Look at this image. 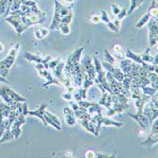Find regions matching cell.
<instances>
[{
	"instance_id": "obj_26",
	"label": "cell",
	"mask_w": 158,
	"mask_h": 158,
	"mask_svg": "<svg viewBox=\"0 0 158 158\" xmlns=\"http://www.w3.org/2000/svg\"><path fill=\"white\" fill-rule=\"evenodd\" d=\"M100 20H102V21L105 22L106 24L110 21V20H109V17H108V14L106 13V11H102V18H100Z\"/></svg>"
},
{
	"instance_id": "obj_7",
	"label": "cell",
	"mask_w": 158,
	"mask_h": 158,
	"mask_svg": "<svg viewBox=\"0 0 158 158\" xmlns=\"http://www.w3.org/2000/svg\"><path fill=\"white\" fill-rule=\"evenodd\" d=\"M44 118L46 119V122L48 125H51L52 127H54L56 130H62V124H61V121L60 119L57 118L55 114H53L52 113L48 112V111H46L44 112Z\"/></svg>"
},
{
	"instance_id": "obj_25",
	"label": "cell",
	"mask_w": 158,
	"mask_h": 158,
	"mask_svg": "<svg viewBox=\"0 0 158 158\" xmlns=\"http://www.w3.org/2000/svg\"><path fill=\"white\" fill-rule=\"evenodd\" d=\"M149 13L151 14V16H152L154 18H157V7L155 5H152Z\"/></svg>"
},
{
	"instance_id": "obj_24",
	"label": "cell",
	"mask_w": 158,
	"mask_h": 158,
	"mask_svg": "<svg viewBox=\"0 0 158 158\" xmlns=\"http://www.w3.org/2000/svg\"><path fill=\"white\" fill-rule=\"evenodd\" d=\"M62 98H63L64 99H65V100H68V102H70V100L73 98V96H72V93H71V92L66 91L65 93H64V94L62 95Z\"/></svg>"
},
{
	"instance_id": "obj_30",
	"label": "cell",
	"mask_w": 158,
	"mask_h": 158,
	"mask_svg": "<svg viewBox=\"0 0 158 158\" xmlns=\"http://www.w3.org/2000/svg\"><path fill=\"white\" fill-rule=\"evenodd\" d=\"M99 20H100L99 16H93L92 17V22L93 23H98V22H99Z\"/></svg>"
},
{
	"instance_id": "obj_13",
	"label": "cell",
	"mask_w": 158,
	"mask_h": 158,
	"mask_svg": "<svg viewBox=\"0 0 158 158\" xmlns=\"http://www.w3.org/2000/svg\"><path fill=\"white\" fill-rule=\"evenodd\" d=\"M87 90L86 88H80L79 90H77L74 95H73V98L76 99V100H83L86 98V97H87Z\"/></svg>"
},
{
	"instance_id": "obj_12",
	"label": "cell",
	"mask_w": 158,
	"mask_h": 158,
	"mask_svg": "<svg viewBox=\"0 0 158 158\" xmlns=\"http://www.w3.org/2000/svg\"><path fill=\"white\" fill-rule=\"evenodd\" d=\"M49 32V30L45 27H37L36 30L34 31V36L38 39V40H42L44 39L45 37L48 36Z\"/></svg>"
},
{
	"instance_id": "obj_6",
	"label": "cell",
	"mask_w": 158,
	"mask_h": 158,
	"mask_svg": "<svg viewBox=\"0 0 158 158\" xmlns=\"http://www.w3.org/2000/svg\"><path fill=\"white\" fill-rule=\"evenodd\" d=\"M149 47L152 48L157 44V18L149 20Z\"/></svg>"
},
{
	"instance_id": "obj_23",
	"label": "cell",
	"mask_w": 158,
	"mask_h": 158,
	"mask_svg": "<svg viewBox=\"0 0 158 158\" xmlns=\"http://www.w3.org/2000/svg\"><path fill=\"white\" fill-rule=\"evenodd\" d=\"M60 61H61V58H60V57H58V58H56V59L51 58L50 61L48 62V67H49V69L55 68L57 65H58V64L60 63Z\"/></svg>"
},
{
	"instance_id": "obj_29",
	"label": "cell",
	"mask_w": 158,
	"mask_h": 158,
	"mask_svg": "<svg viewBox=\"0 0 158 158\" xmlns=\"http://www.w3.org/2000/svg\"><path fill=\"white\" fill-rule=\"evenodd\" d=\"M85 157H96V152L94 151H87L85 153Z\"/></svg>"
},
{
	"instance_id": "obj_17",
	"label": "cell",
	"mask_w": 158,
	"mask_h": 158,
	"mask_svg": "<svg viewBox=\"0 0 158 158\" xmlns=\"http://www.w3.org/2000/svg\"><path fill=\"white\" fill-rule=\"evenodd\" d=\"M150 18H151V14L148 12L147 14H145L144 16H143L137 23H136V25H135V27H137V28H141L143 26H145L148 22H149V20H150Z\"/></svg>"
},
{
	"instance_id": "obj_11",
	"label": "cell",
	"mask_w": 158,
	"mask_h": 158,
	"mask_svg": "<svg viewBox=\"0 0 158 158\" xmlns=\"http://www.w3.org/2000/svg\"><path fill=\"white\" fill-rule=\"evenodd\" d=\"M64 121L68 126H73L76 123V117L75 114L72 109H70L68 107L64 108Z\"/></svg>"
},
{
	"instance_id": "obj_5",
	"label": "cell",
	"mask_w": 158,
	"mask_h": 158,
	"mask_svg": "<svg viewBox=\"0 0 158 158\" xmlns=\"http://www.w3.org/2000/svg\"><path fill=\"white\" fill-rule=\"evenodd\" d=\"M152 131L149 135V136L147 137V139L145 141L141 142L142 146H146L147 148H152L155 145H157L158 142V120L157 118L153 120L152 122Z\"/></svg>"
},
{
	"instance_id": "obj_18",
	"label": "cell",
	"mask_w": 158,
	"mask_h": 158,
	"mask_svg": "<svg viewBox=\"0 0 158 158\" xmlns=\"http://www.w3.org/2000/svg\"><path fill=\"white\" fill-rule=\"evenodd\" d=\"M143 1H144V0H131V6H130V10H129L128 13L129 14L132 13L136 8H138L143 3Z\"/></svg>"
},
{
	"instance_id": "obj_20",
	"label": "cell",
	"mask_w": 158,
	"mask_h": 158,
	"mask_svg": "<svg viewBox=\"0 0 158 158\" xmlns=\"http://www.w3.org/2000/svg\"><path fill=\"white\" fill-rule=\"evenodd\" d=\"M13 138H14V137H13V135H12L10 130H6V131L4 132V134L2 135L1 139H0V144H1V143H3V142H5V141L11 140V139H13Z\"/></svg>"
},
{
	"instance_id": "obj_32",
	"label": "cell",
	"mask_w": 158,
	"mask_h": 158,
	"mask_svg": "<svg viewBox=\"0 0 158 158\" xmlns=\"http://www.w3.org/2000/svg\"><path fill=\"white\" fill-rule=\"evenodd\" d=\"M63 1H64L65 4H69V5H70V4H72V3L74 2V0H63Z\"/></svg>"
},
{
	"instance_id": "obj_16",
	"label": "cell",
	"mask_w": 158,
	"mask_h": 158,
	"mask_svg": "<svg viewBox=\"0 0 158 158\" xmlns=\"http://www.w3.org/2000/svg\"><path fill=\"white\" fill-rule=\"evenodd\" d=\"M148 79L150 81V85L152 86V88L157 89L158 84H157V73L155 72H150L148 74Z\"/></svg>"
},
{
	"instance_id": "obj_4",
	"label": "cell",
	"mask_w": 158,
	"mask_h": 158,
	"mask_svg": "<svg viewBox=\"0 0 158 158\" xmlns=\"http://www.w3.org/2000/svg\"><path fill=\"white\" fill-rule=\"evenodd\" d=\"M35 68L38 70V72L40 74V76H42L43 78H45L48 80V82L45 83L44 85H43V87H47V86H48L49 84H56V85H61V82L57 80L56 78H53L50 71L48 68H47L44 64H36L35 65Z\"/></svg>"
},
{
	"instance_id": "obj_33",
	"label": "cell",
	"mask_w": 158,
	"mask_h": 158,
	"mask_svg": "<svg viewBox=\"0 0 158 158\" xmlns=\"http://www.w3.org/2000/svg\"><path fill=\"white\" fill-rule=\"evenodd\" d=\"M3 49H4V46H3L2 43H0V52L3 51Z\"/></svg>"
},
{
	"instance_id": "obj_31",
	"label": "cell",
	"mask_w": 158,
	"mask_h": 158,
	"mask_svg": "<svg viewBox=\"0 0 158 158\" xmlns=\"http://www.w3.org/2000/svg\"><path fill=\"white\" fill-rule=\"evenodd\" d=\"M0 82H5V83H8V81L6 80L5 77H3L2 75H0Z\"/></svg>"
},
{
	"instance_id": "obj_3",
	"label": "cell",
	"mask_w": 158,
	"mask_h": 158,
	"mask_svg": "<svg viewBox=\"0 0 158 158\" xmlns=\"http://www.w3.org/2000/svg\"><path fill=\"white\" fill-rule=\"evenodd\" d=\"M0 96H1L8 105H12L14 102H25L27 99L20 95H18L16 92H14L9 87H0Z\"/></svg>"
},
{
	"instance_id": "obj_10",
	"label": "cell",
	"mask_w": 158,
	"mask_h": 158,
	"mask_svg": "<svg viewBox=\"0 0 158 158\" xmlns=\"http://www.w3.org/2000/svg\"><path fill=\"white\" fill-rule=\"evenodd\" d=\"M47 107H48L47 103H43V104L40 105V107L37 110H35V111H28L27 114H30V116H34V117L38 118L43 123H44L45 126H48V124L46 122V119L44 118V112H45Z\"/></svg>"
},
{
	"instance_id": "obj_9",
	"label": "cell",
	"mask_w": 158,
	"mask_h": 158,
	"mask_svg": "<svg viewBox=\"0 0 158 158\" xmlns=\"http://www.w3.org/2000/svg\"><path fill=\"white\" fill-rule=\"evenodd\" d=\"M129 116H130L133 119H135V120L141 126V128H143V129H147V128L149 127V125H150L149 119H148L142 113L137 112V113L135 114H129Z\"/></svg>"
},
{
	"instance_id": "obj_8",
	"label": "cell",
	"mask_w": 158,
	"mask_h": 158,
	"mask_svg": "<svg viewBox=\"0 0 158 158\" xmlns=\"http://www.w3.org/2000/svg\"><path fill=\"white\" fill-rule=\"evenodd\" d=\"M81 67L83 69V71L85 72V74H87L91 79H95L96 78V69H95V65H93L92 62H91V59L89 57H87L86 59L82 60L81 62Z\"/></svg>"
},
{
	"instance_id": "obj_19",
	"label": "cell",
	"mask_w": 158,
	"mask_h": 158,
	"mask_svg": "<svg viewBox=\"0 0 158 158\" xmlns=\"http://www.w3.org/2000/svg\"><path fill=\"white\" fill-rule=\"evenodd\" d=\"M141 90L143 91V93L146 94V95H148V96H150V97H152V96H154V95L157 93V89H154V88H152V87H149V85L144 86V87H142Z\"/></svg>"
},
{
	"instance_id": "obj_14",
	"label": "cell",
	"mask_w": 158,
	"mask_h": 158,
	"mask_svg": "<svg viewBox=\"0 0 158 158\" xmlns=\"http://www.w3.org/2000/svg\"><path fill=\"white\" fill-rule=\"evenodd\" d=\"M111 73H112V75H113V77L114 79H116L118 81H120V82L122 81V80L125 77V75L121 71V69L119 67H118V66H114V69H113V71Z\"/></svg>"
},
{
	"instance_id": "obj_22",
	"label": "cell",
	"mask_w": 158,
	"mask_h": 158,
	"mask_svg": "<svg viewBox=\"0 0 158 158\" xmlns=\"http://www.w3.org/2000/svg\"><path fill=\"white\" fill-rule=\"evenodd\" d=\"M58 30L61 31V32L64 35H68L70 33V28H69V25L68 24H61L59 26Z\"/></svg>"
},
{
	"instance_id": "obj_15",
	"label": "cell",
	"mask_w": 158,
	"mask_h": 158,
	"mask_svg": "<svg viewBox=\"0 0 158 158\" xmlns=\"http://www.w3.org/2000/svg\"><path fill=\"white\" fill-rule=\"evenodd\" d=\"M149 52H150V49H149V48H148L145 50L144 53H142V55H140V57H141V60H142L143 62H145V63H147V64H152V63L153 62V60H154V57L152 56Z\"/></svg>"
},
{
	"instance_id": "obj_2",
	"label": "cell",
	"mask_w": 158,
	"mask_h": 158,
	"mask_svg": "<svg viewBox=\"0 0 158 158\" xmlns=\"http://www.w3.org/2000/svg\"><path fill=\"white\" fill-rule=\"evenodd\" d=\"M19 47L20 45L18 43H16V44L10 48L8 56L3 61L0 62V75H2L3 77H7L9 75V70L12 66L14 61H15V57L18 53Z\"/></svg>"
},
{
	"instance_id": "obj_1",
	"label": "cell",
	"mask_w": 158,
	"mask_h": 158,
	"mask_svg": "<svg viewBox=\"0 0 158 158\" xmlns=\"http://www.w3.org/2000/svg\"><path fill=\"white\" fill-rule=\"evenodd\" d=\"M55 3V12L52 24L50 26V30H58L61 24H68L72 20V11L69 7L64 6L59 3L57 0Z\"/></svg>"
},
{
	"instance_id": "obj_27",
	"label": "cell",
	"mask_w": 158,
	"mask_h": 158,
	"mask_svg": "<svg viewBox=\"0 0 158 158\" xmlns=\"http://www.w3.org/2000/svg\"><path fill=\"white\" fill-rule=\"evenodd\" d=\"M127 15V13H126V10L123 9L122 10L119 11V13L118 14V20H121L122 18H124L125 16Z\"/></svg>"
},
{
	"instance_id": "obj_21",
	"label": "cell",
	"mask_w": 158,
	"mask_h": 158,
	"mask_svg": "<svg viewBox=\"0 0 158 158\" xmlns=\"http://www.w3.org/2000/svg\"><path fill=\"white\" fill-rule=\"evenodd\" d=\"M104 53H105V58H106L107 63H109V64H113V65L116 64V63H117V59L114 58V56H112V55L109 53V51H108L107 49L104 51Z\"/></svg>"
},
{
	"instance_id": "obj_34",
	"label": "cell",
	"mask_w": 158,
	"mask_h": 158,
	"mask_svg": "<svg viewBox=\"0 0 158 158\" xmlns=\"http://www.w3.org/2000/svg\"><path fill=\"white\" fill-rule=\"evenodd\" d=\"M152 5H155V0H152Z\"/></svg>"
},
{
	"instance_id": "obj_28",
	"label": "cell",
	"mask_w": 158,
	"mask_h": 158,
	"mask_svg": "<svg viewBox=\"0 0 158 158\" xmlns=\"http://www.w3.org/2000/svg\"><path fill=\"white\" fill-rule=\"evenodd\" d=\"M111 7H112V9H113V12H114V14H116V15H118V14L119 13V11H120L119 8H118V6H116L114 4H113Z\"/></svg>"
}]
</instances>
